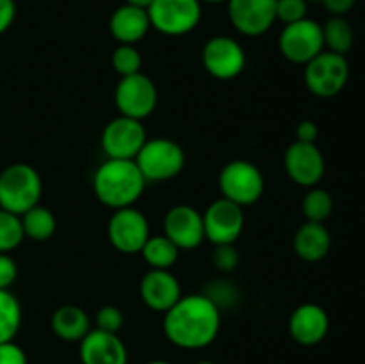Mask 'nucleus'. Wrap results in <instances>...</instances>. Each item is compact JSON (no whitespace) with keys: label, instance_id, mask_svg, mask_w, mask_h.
<instances>
[{"label":"nucleus","instance_id":"4","mask_svg":"<svg viewBox=\"0 0 365 364\" xmlns=\"http://www.w3.org/2000/svg\"><path fill=\"white\" fill-rule=\"evenodd\" d=\"M134 161L146 182H164L175 178L184 170L185 152L173 139L153 138L146 139Z\"/></svg>","mask_w":365,"mask_h":364},{"label":"nucleus","instance_id":"24","mask_svg":"<svg viewBox=\"0 0 365 364\" xmlns=\"http://www.w3.org/2000/svg\"><path fill=\"white\" fill-rule=\"evenodd\" d=\"M25 238L32 241H46L53 236L57 227V220L50 209L43 206H34L20 216Z\"/></svg>","mask_w":365,"mask_h":364},{"label":"nucleus","instance_id":"37","mask_svg":"<svg viewBox=\"0 0 365 364\" xmlns=\"http://www.w3.org/2000/svg\"><path fill=\"white\" fill-rule=\"evenodd\" d=\"M321 4L331 16H344L355 7L356 0H323Z\"/></svg>","mask_w":365,"mask_h":364},{"label":"nucleus","instance_id":"13","mask_svg":"<svg viewBox=\"0 0 365 364\" xmlns=\"http://www.w3.org/2000/svg\"><path fill=\"white\" fill-rule=\"evenodd\" d=\"M146 131L139 120L118 116L102 131V150L107 159H135L146 143Z\"/></svg>","mask_w":365,"mask_h":364},{"label":"nucleus","instance_id":"38","mask_svg":"<svg viewBox=\"0 0 365 364\" xmlns=\"http://www.w3.org/2000/svg\"><path fill=\"white\" fill-rule=\"evenodd\" d=\"M153 0H125V4H130V6L141 7V9H148L152 6Z\"/></svg>","mask_w":365,"mask_h":364},{"label":"nucleus","instance_id":"33","mask_svg":"<svg viewBox=\"0 0 365 364\" xmlns=\"http://www.w3.org/2000/svg\"><path fill=\"white\" fill-rule=\"evenodd\" d=\"M0 364H27V353L14 341L0 343Z\"/></svg>","mask_w":365,"mask_h":364},{"label":"nucleus","instance_id":"7","mask_svg":"<svg viewBox=\"0 0 365 364\" xmlns=\"http://www.w3.org/2000/svg\"><path fill=\"white\" fill-rule=\"evenodd\" d=\"M146 11L152 27L166 36L189 34L202 20L198 0H153Z\"/></svg>","mask_w":365,"mask_h":364},{"label":"nucleus","instance_id":"3","mask_svg":"<svg viewBox=\"0 0 365 364\" xmlns=\"http://www.w3.org/2000/svg\"><path fill=\"white\" fill-rule=\"evenodd\" d=\"M43 182L31 164L14 163L0 171V209L21 216L38 206Z\"/></svg>","mask_w":365,"mask_h":364},{"label":"nucleus","instance_id":"20","mask_svg":"<svg viewBox=\"0 0 365 364\" xmlns=\"http://www.w3.org/2000/svg\"><path fill=\"white\" fill-rule=\"evenodd\" d=\"M150 27L148 11L130 4H123L110 14L109 31L118 45H135L148 34Z\"/></svg>","mask_w":365,"mask_h":364},{"label":"nucleus","instance_id":"15","mask_svg":"<svg viewBox=\"0 0 365 364\" xmlns=\"http://www.w3.org/2000/svg\"><path fill=\"white\" fill-rule=\"evenodd\" d=\"M284 164L291 181L303 188H314L324 175V157L316 143L294 141L285 150Z\"/></svg>","mask_w":365,"mask_h":364},{"label":"nucleus","instance_id":"39","mask_svg":"<svg viewBox=\"0 0 365 364\" xmlns=\"http://www.w3.org/2000/svg\"><path fill=\"white\" fill-rule=\"evenodd\" d=\"M198 2H205V4H221V2H228V0H198Z\"/></svg>","mask_w":365,"mask_h":364},{"label":"nucleus","instance_id":"31","mask_svg":"<svg viewBox=\"0 0 365 364\" xmlns=\"http://www.w3.org/2000/svg\"><path fill=\"white\" fill-rule=\"evenodd\" d=\"M95 323L98 330L118 334V330H120L121 325H123V313L114 305H103L102 309L96 313Z\"/></svg>","mask_w":365,"mask_h":364},{"label":"nucleus","instance_id":"9","mask_svg":"<svg viewBox=\"0 0 365 364\" xmlns=\"http://www.w3.org/2000/svg\"><path fill=\"white\" fill-rule=\"evenodd\" d=\"M278 49L291 63L307 64L324 50L323 25L310 18L285 25L278 38Z\"/></svg>","mask_w":365,"mask_h":364},{"label":"nucleus","instance_id":"21","mask_svg":"<svg viewBox=\"0 0 365 364\" xmlns=\"http://www.w3.org/2000/svg\"><path fill=\"white\" fill-rule=\"evenodd\" d=\"M292 246H294V252L299 259L307 261V263H317V261L324 259L330 252V232L323 223L305 221L296 231Z\"/></svg>","mask_w":365,"mask_h":364},{"label":"nucleus","instance_id":"27","mask_svg":"<svg viewBox=\"0 0 365 364\" xmlns=\"http://www.w3.org/2000/svg\"><path fill=\"white\" fill-rule=\"evenodd\" d=\"M302 211L305 214L307 221H316V223H323L334 211V200L328 191L321 188H310L303 198Z\"/></svg>","mask_w":365,"mask_h":364},{"label":"nucleus","instance_id":"1","mask_svg":"<svg viewBox=\"0 0 365 364\" xmlns=\"http://www.w3.org/2000/svg\"><path fill=\"white\" fill-rule=\"evenodd\" d=\"M220 327V305L207 295H182V298L164 313V334L168 341L178 348H205L217 338Z\"/></svg>","mask_w":365,"mask_h":364},{"label":"nucleus","instance_id":"6","mask_svg":"<svg viewBox=\"0 0 365 364\" xmlns=\"http://www.w3.org/2000/svg\"><path fill=\"white\" fill-rule=\"evenodd\" d=\"M349 77V64L344 56L327 50L305 64L303 79L310 93L330 98L342 91Z\"/></svg>","mask_w":365,"mask_h":364},{"label":"nucleus","instance_id":"32","mask_svg":"<svg viewBox=\"0 0 365 364\" xmlns=\"http://www.w3.org/2000/svg\"><path fill=\"white\" fill-rule=\"evenodd\" d=\"M214 266L217 268L223 273H230L237 268L239 264V253L235 250L234 245H216L212 256Z\"/></svg>","mask_w":365,"mask_h":364},{"label":"nucleus","instance_id":"8","mask_svg":"<svg viewBox=\"0 0 365 364\" xmlns=\"http://www.w3.org/2000/svg\"><path fill=\"white\" fill-rule=\"evenodd\" d=\"M159 93L157 86L143 71L121 77L114 89V103L121 116L143 121L155 111Z\"/></svg>","mask_w":365,"mask_h":364},{"label":"nucleus","instance_id":"28","mask_svg":"<svg viewBox=\"0 0 365 364\" xmlns=\"http://www.w3.org/2000/svg\"><path fill=\"white\" fill-rule=\"evenodd\" d=\"M24 239L25 234L20 216L0 209V253L13 252Z\"/></svg>","mask_w":365,"mask_h":364},{"label":"nucleus","instance_id":"26","mask_svg":"<svg viewBox=\"0 0 365 364\" xmlns=\"http://www.w3.org/2000/svg\"><path fill=\"white\" fill-rule=\"evenodd\" d=\"M323 38L324 45L335 54H348L353 46V29L344 16H331L327 24L323 25Z\"/></svg>","mask_w":365,"mask_h":364},{"label":"nucleus","instance_id":"17","mask_svg":"<svg viewBox=\"0 0 365 364\" xmlns=\"http://www.w3.org/2000/svg\"><path fill=\"white\" fill-rule=\"evenodd\" d=\"M139 295L148 309L166 313L182 298L180 282L170 270L152 268L139 282Z\"/></svg>","mask_w":365,"mask_h":364},{"label":"nucleus","instance_id":"40","mask_svg":"<svg viewBox=\"0 0 365 364\" xmlns=\"http://www.w3.org/2000/svg\"><path fill=\"white\" fill-rule=\"evenodd\" d=\"M146 364H171V363H168V360L157 359V360H150V363H146Z\"/></svg>","mask_w":365,"mask_h":364},{"label":"nucleus","instance_id":"23","mask_svg":"<svg viewBox=\"0 0 365 364\" xmlns=\"http://www.w3.org/2000/svg\"><path fill=\"white\" fill-rule=\"evenodd\" d=\"M139 253L146 261V264L150 268H153V270H170L177 263L180 248L171 239L160 234L150 236L148 241L145 243V246H143V250Z\"/></svg>","mask_w":365,"mask_h":364},{"label":"nucleus","instance_id":"14","mask_svg":"<svg viewBox=\"0 0 365 364\" xmlns=\"http://www.w3.org/2000/svg\"><path fill=\"white\" fill-rule=\"evenodd\" d=\"M228 18L242 36H262L277 21V0H228Z\"/></svg>","mask_w":365,"mask_h":364},{"label":"nucleus","instance_id":"5","mask_svg":"<svg viewBox=\"0 0 365 364\" xmlns=\"http://www.w3.org/2000/svg\"><path fill=\"white\" fill-rule=\"evenodd\" d=\"M217 186L223 198L241 207L252 206L264 193V175L250 161L235 159L221 168Z\"/></svg>","mask_w":365,"mask_h":364},{"label":"nucleus","instance_id":"36","mask_svg":"<svg viewBox=\"0 0 365 364\" xmlns=\"http://www.w3.org/2000/svg\"><path fill=\"white\" fill-rule=\"evenodd\" d=\"M317 134V125L314 123L312 120H303L299 121L298 127H296V141H302V143H316Z\"/></svg>","mask_w":365,"mask_h":364},{"label":"nucleus","instance_id":"2","mask_svg":"<svg viewBox=\"0 0 365 364\" xmlns=\"http://www.w3.org/2000/svg\"><path fill=\"white\" fill-rule=\"evenodd\" d=\"M145 188L146 178L132 159L103 161L93 177L96 198L114 211L134 206L141 198Z\"/></svg>","mask_w":365,"mask_h":364},{"label":"nucleus","instance_id":"11","mask_svg":"<svg viewBox=\"0 0 365 364\" xmlns=\"http://www.w3.org/2000/svg\"><path fill=\"white\" fill-rule=\"evenodd\" d=\"M202 63L207 74L220 81L241 75L246 66V54L241 43L230 36H214L203 45Z\"/></svg>","mask_w":365,"mask_h":364},{"label":"nucleus","instance_id":"19","mask_svg":"<svg viewBox=\"0 0 365 364\" xmlns=\"http://www.w3.org/2000/svg\"><path fill=\"white\" fill-rule=\"evenodd\" d=\"M330 328L328 313L317 303H303L289 318V334L298 345L314 346L323 341Z\"/></svg>","mask_w":365,"mask_h":364},{"label":"nucleus","instance_id":"34","mask_svg":"<svg viewBox=\"0 0 365 364\" xmlns=\"http://www.w3.org/2000/svg\"><path fill=\"white\" fill-rule=\"evenodd\" d=\"M18 277V266L7 253H0V289H9Z\"/></svg>","mask_w":365,"mask_h":364},{"label":"nucleus","instance_id":"42","mask_svg":"<svg viewBox=\"0 0 365 364\" xmlns=\"http://www.w3.org/2000/svg\"><path fill=\"white\" fill-rule=\"evenodd\" d=\"M307 2H323V0H307Z\"/></svg>","mask_w":365,"mask_h":364},{"label":"nucleus","instance_id":"25","mask_svg":"<svg viewBox=\"0 0 365 364\" xmlns=\"http://www.w3.org/2000/svg\"><path fill=\"white\" fill-rule=\"evenodd\" d=\"M21 325V305L9 289H0V343L14 341Z\"/></svg>","mask_w":365,"mask_h":364},{"label":"nucleus","instance_id":"18","mask_svg":"<svg viewBox=\"0 0 365 364\" xmlns=\"http://www.w3.org/2000/svg\"><path fill=\"white\" fill-rule=\"evenodd\" d=\"M82 364H127L128 352L120 335L91 328L81 341Z\"/></svg>","mask_w":365,"mask_h":364},{"label":"nucleus","instance_id":"22","mask_svg":"<svg viewBox=\"0 0 365 364\" xmlns=\"http://www.w3.org/2000/svg\"><path fill=\"white\" fill-rule=\"evenodd\" d=\"M53 334L59 339L68 343H81L91 330V320L82 307L77 305H61L53 310L50 320Z\"/></svg>","mask_w":365,"mask_h":364},{"label":"nucleus","instance_id":"10","mask_svg":"<svg viewBox=\"0 0 365 364\" xmlns=\"http://www.w3.org/2000/svg\"><path fill=\"white\" fill-rule=\"evenodd\" d=\"M107 238L118 252L139 253L150 238L148 220L134 206L116 209L107 223Z\"/></svg>","mask_w":365,"mask_h":364},{"label":"nucleus","instance_id":"35","mask_svg":"<svg viewBox=\"0 0 365 364\" xmlns=\"http://www.w3.org/2000/svg\"><path fill=\"white\" fill-rule=\"evenodd\" d=\"M16 18V4L14 0H0V36L9 31Z\"/></svg>","mask_w":365,"mask_h":364},{"label":"nucleus","instance_id":"30","mask_svg":"<svg viewBox=\"0 0 365 364\" xmlns=\"http://www.w3.org/2000/svg\"><path fill=\"white\" fill-rule=\"evenodd\" d=\"M309 2L307 0H277V20L285 25L307 18Z\"/></svg>","mask_w":365,"mask_h":364},{"label":"nucleus","instance_id":"29","mask_svg":"<svg viewBox=\"0 0 365 364\" xmlns=\"http://www.w3.org/2000/svg\"><path fill=\"white\" fill-rule=\"evenodd\" d=\"M113 68L120 77L134 75L141 71L143 57L135 45H118L113 52Z\"/></svg>","mask_w":365,"mask_h":364},{"label":"nucleus","instance_id":"41","mask_svg":"<svg viewBox=\"0 0 365 364\" xmlns=\"http://www.w3.org/2000/svg\"><path fill=\"white\" fill-rule=\"evenodd\" d=\"M195 364H216V363H212V360H198V363Z\"/></svg>","mask_w":365,"mask_h":364},{"label":"nucleus","instance_id":"16","mask_svg":"<svg viewBox=\"0 0 365 364\" xmlns=\"http://www.w3.org/2000/svg\"><path fill=\"white\" fill-rule=\"evenodd\" d=\"M164 236L175 243L180 250H192L205 239L202 213L191 206L171 207L164 216Z\"/></svg>","mask_w":365,"mask_h":364},{"label":"nucleus","instance_id":"12","mask_svg":"<svg viewBox=\"0 0 365 364\" xmlns=\"http://www.w3.org/2000/svg\"><path fill=\"white\" fill-rule=\"evenodd\" d=\"M203 216L205 239L216 245H235L245 228V213L242 207L230 200L223 198L210 203Z\"/></svg>","mask_w":365,"mask_h":364}]
</instances>
